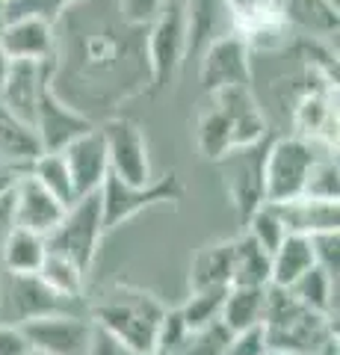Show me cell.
I'll list each match as a JSON object with an SVG mask.
<instances>
[{
    "instance_id": "d4e9b609",
    "label": "cell",
    "mask_w": 340,
    "mask_h": 355,
    "mask_svg": "<svg viewBox=\"0 0 340 355\" xmlns=\"http://www.w3.org/2000/svg\"><path fill=\"white\" fill-rule=\"evenodd\" d=\"M287 291L299 299L305 308L316 311L323 317H332V311L337 308V299H334V291H337V275H328L323 266H311L308 272H302Z\"/></svg>"
},
{
    "instance_id": "2e32d148",
    "label": "cell",
    "mask_w": 340,
    "mask_h": 355,
    "mask_svg": "<svg viewBox=\"0 0 340 355\" xmlns=\"http://www.w3.org/2000/svg\"><path fill=\"white\" fill-rule=\"evenodd\" d=\"M269 205L278 214L287 234L311 237L316 231H337L340 228V207L332 198L299 196V198H290V202H269Z\"/></svg>"
},
{
    "instance_id": "ee69618b",
    "label": "cell",
    "mask_w": 340,
    "mask_h": 355,
    "mask_svg": "<svg viewBox=\"0 0 340 355\" xmlns=\"http://www.w3.org/2000/svg\"><path fill=\"white\" fill-rule=\"evenodd\" d=\"M267 355H305V352H296V349H272V347H267Z\"/></svg>"
},
{
    "instance_id": "f1b7e54d",
    "label": "cell",
    "mask_w": 340,
    "mask_h": 355,
    "mask_svg": "<svg viewBox=\"0 0 340 355\" xmlns=\"http://www.w3.org/2000/svg\"><path fill=\"white\" fill-rule=\"evenodd\" d=\"M30 175L45 187L48 193H53L60 202L69 207L74 205V184H71V172L69 163H65L62 151H42L36 160H30Z\"/></svg>"
},
{
    "instance_id": "cb8c5ba5",
    "label": "cell",
    "mask_w": 340,
    "mask_h": 355,
    "mask_svg": "<svg viewBox=\"0 0 340 355\" xmlns=\"http://www.w3.org/2000/svg\"><path fill=\"white\" fill-rule=\"evenodd\" d=\"M45 249L48 246H45V237L42 234L12 225V231H9L3 240V246H0V261H3L9 275H27L42 266Z\"/></svg>"
},
{
    "instance_id": "ac0fdd59",
    "label": "cell",
    "mask_w": 340,
    "mask_h": 355,
    "mask_svg": "<svg viewBox=\"0 0 340 355\" xmlns=\"http://www.w3.org/2000/svg\"><path fill=\"white\" fill-rule=\"evenodd\" d=\"M9 302H12V311H15V323H27V320H36L45 314H60L71 299H62L36 272H27V275H12V282H9Z\"/></svg>"
},
{
    "instance_id": "4fadbf2b",
    "label": "cell",
    "mask_w": 340,
    "mask_h": 355,
    "mask_svg": "<svg viewBox=\"0 0 340 355\" xmlns=\"http://www.w3.org/2000/svg\"><path fill=\"white\" fill-rule=\"evenodd\" d=\"M62 157L69 163L71 172V184H74V202L89 193H98L104 184V178L109 172L107 163V142L101 128H89L80 137H74L69 146L62 148Z\"/></svg>"
},
{
    "instance_id": "8fae6325",
    "label": "cell",
    "mask_w": 340,
    "mask_h": 355,
    "mask_svg": "<svg viewBox=\"0 0 340 355\" xmlns=\"http://www.w3.org/2000/svg\"><path fill=\"white\" fill-rule=\"evenodd\" d=\"M33 128H36L39 146L42 151H62L74 137H80L83 130L95 128L78 107H71L69 101H62L57 86L51 80L42 86L36 116H33Z\"/></svg>"
},
{
    "instance_id": "e575fe53",
    "label": "cell",
    "mask_w": 340,
    "mask_h": 355,
    "mask_svg": "<svg viewBox=\"0 0 340 355\" xmlns=\"http://www.w3.org/2000/svg\"><path fill=\"white\" fill-rule=\"evenodd\" d=\"M74 3V0H6V21L9 18H45L51 24H57L60 15Z\"/></svg>"
},
{
    "instance_id": "44dd1931",
    "label": "cell",
    "mask_w": 340,
    "mask_h": 355,
    "mask_svg": "<svg viewBox=\"0 0 340 355\" xmlns=\"http://www.w3.org/2000/svg\"><path fill=\"white\" fill-rule=\"evenodd\" d=\"M234 270V243H213L204 246L193 258L190 266V291H207V287H231Z\"/></svg>"
},
{
    "instance_id": "8d00e7d4",
    "label": "cell",
    "mask_w": 340,
    "mask_h": 355,
    "mask_svg": "<svg viewBox=\"0 0 340 355\" xmlns=\"http://www.w3.org/2000/svg\"><path fill=\"white\" fill-rule=\"evenodd\" d=\"M311 246H314L316 266H323L328 275H337V270H340V228L337 231H316V234H311Z\"/></svg>"
},
{
    "instance_id": "ab89813d",
    "label": "cell",
    "mask_w": 340,
    "mask_h": 355,
    "mask_svg": "<svg viewBox=\"0 0 340 355\" xmlns=\"http://www.w3.org/2000/svg\"><path fill=\"white\" fill-rule=\"evenodd\" d=\"M33 347L18 323H0V355H27Z\"/></svg>"
},
{
    "instance_id": "277c9868",
    "label": "cell",
    "mask_w": 340,
    "mask_h": 355,
    "mask_svg": "<svg viewBox=\"0 0 340 355\" xmlns=\"http://www.w3.org/2000/svg\"><path fill=\"white\" fill-rule=\"evenodd\" d=\"M334 146L305 139V137H281L269 139L267 160H263V198L267 202H290L305 193L314 163Z\"/></svg>"
},
{
    "instance_id": "5b68a950",
    "label": "cell",
    "mask_w": 340,
    "mask_h": 355,
    "mask_svg": "<svg viewBox=\"0 0 340 355\" xmlns=\"http://www.w3.org/2000/svg\"><path fill=\"white\" fill-rule=\"evenodd\" d=\"M104 210H101V196L89 193L69 205L65 216L57 228L45 237V246L53 252H62L65 258H71L83 272L92 270L98 258V246L104 237Z\"/></svg>"
},
{
    "instance_id": "f35d334b",
    "label": "cell",
    "mask_w": 340,
    "mask_h": 355,
    "mask_svg": "<svg viewBox=\"0 0 340 355\" xmlns=\"http://www.w3.org/2000/svg\"><path fill=\"white\" fill-rule=\"evenodd\" d=\"M225 355H267V335H263V326L237 331L228 343Z\"/></svg>"
},
{
    "instance_id": "ffe728a7",
    "label": "cell",
    "mask_w": 340,
    "mask_h": 355,
    "mask_svg": "<svg viewBox=\"0 0 340 355\" xmlns=\"http://www.w3.org/2000/svg\"><path fill=\"white\" fill-rule=\"evenodd\" d=\"M186 3V53L204 51L213 39L225 36L222 15L228 12L225 0H184Z\"/></svg>"
},
{
    "instance_id": "4dcf8cb0",
    "label": "cell",
    "mask_w": 340,
    "mask_h": 355,
    "mask_svg": "<svg viewBox=\"0 0 340 355\" xmlns=\"http://www.w3.org/2000/svg\"><path fill=\"white\" fill-rule=\"evenodd\" d=\"M231 21L237 24V33H251L258 27H267L272 21H281V12L276 0H225Z\"/></svg>"
},
{
    "instance_id": "30bf717a",
    "label": "cell",
    "mask_w": 340,
    "mask_h": 355,
    "mask_svg": "<svg viewBox=\"0 0 340 355\" xmlns=\"http://www.w3.org/2000/svg\"><path fill=\"white\" fill-rule=\"evenodd\" d=\"M18 326L27 335L33 349L48 352V355H86L89 352L92 329H95L92 320L69 314V311L45 314V317L27 320V323H18Z\"/></svg>"
},
{
    "instance_id": "83f0119b",
    "label": "cell",
    "mask_w": 340,
    "mask_h": 355,
    "mask_svg": "<svg viewBox=\"0 0 340 355\" xmlns=\"http://www.w3.org/2000/svg\"><path fill=\"white\" fill-rule=\"evenodd\" d=\"M278 12L284 21L308 30V33H337V6H332L328 0H281Z\"/></svg>"
},
{
    "instance_id": "74e56055",
    "label": "cell",
    "mask_w": 340,
    "mask_h": 355,
    "mask_svg": "<svg viewBox=\"0 0 340 355\" xmlns=\"http://www.w3.org/2000/svg\"><path fill=\"white\" fill-rule=\"evenodd\" d=\"M163 3L166 0H118V12H122V18L130 27H145L154 21Z\"/></svg>"
},
{
    "instance_id": "7402d4cb",
    "label": "cell",
    "mask_w": 340,
    "mask_h": 355,
    "mask_svg": "<svg viewBox=\"0 0 340 355\" xmlns=\"http://www.w3.org/2000/svg\"><path fill=\"white\" fill-rule=\"evenodd\" d=\"M0 154H3L9 163H30L42 154L36 128L21 116H15L12 110L3 104V98H0Z\"/></svg>"
},
{
    "instance_id": "b9f144b4",
    "label": "cell",
    "mask_w": 340,
    "mask_h": 355,
    "mask_svg": "<svg viewBox=\"0 0 340 355\" xmlns=\"http://www.w3.org/2000/svg\"><path fill=\"white\" fill-rule=\"evenodd\" d=\"M18 175H21V172H15V169H0V198H6L9 193L15 190Z\"/></svg>"
},
{
    "instance_id": "f6af8a7d",
    "label": "cell",
    "mask_w": 340,
    "mask_h": 355,
    "mask_svg": "<svg viewBox=\"0 0 340 355\" xmlns=\"http://www.w3.org/2000/svg\"><path fill=\"white\" fill-rule=\"evenodd\" d=\"M145 355H178V352H169V349H163V347H151Z\"/></svg>"
},
{
    "instance_id": "52a82bcc",
    "label": "cell",
    "mask_w": 340,
    "mask_h": 355,
    "mask_svg": "<svg viewBox=\"0 0 340 355\" xmlns=\"http://www.w3.org/2000/svg\"><path fill=\"white\" fill-rule=\"evenodd\" d=\"M101 210H104V228H116L125 219L136 216L139 210L154 207V205H166V202H178L184 196V187L178 181V175H166V178H154L148 187H130L122 178H116L113 172H107L101 190Z\"/></svg>"
},
{
    "instance_id": "d590c367",
    "label": "cell",
    "mask_w": 340,
    "mask_h": 355,
    "mask_svg": "<svg viewBox=\"0 0 340 355\" xmlns=\"http://www.w3.org/2000/svg\"><path fill=\"white\" fill-rule=\"evenodd\" d=\"M186 338H190V329H186L184 317H181V308H175V311L166 308V314H163V320H160V329H157V343L154 347H163V349L181 355Z\"/></svg>"
},
{
    "instance_id": "4316f807",
    "label": "cell",
    "mask_w": 340,
    "mask_h": 355,
    "mask_svg": "<svg viewBox=\"0 0 340 355\" xmlns=\"http://www.w3.org/2000/svg\"><path fill=\"white\" fill-rule=\"evenodd\" d=\"M234 243L231 287H267L269 284V252H263L249 234Z\"/></svg>"
},
{
    "instance_id": "6da1fadb",
    "label": "cell",
    "mask_w": 340,
    "mask_h": 355,
    "mask_svg": "<svg viewBox=\"0 0 340 355\" xmlns=\"http://www.w3.org/2000/svg\"><path fill=\"white\" fill-rule=\"evenodd\" d=\"M213 104L199 119V148L204 157L219 160L234 148H246L267 137V119L258 110L249 86L216 89Z\"/></svg>"
},
{
    "instance_id": "484cf974",
    "label": "cell",
    "mask_w": 340,
    "mask_h": 355,
    "mask_svg": "<svg viewBox=\"0 0 340 355\" xmlns=\"http://www.w3.org/2000/svg\"><path fill=\"white\" fill-rule=\"evenodd\" d=\"M36 275L51 287V291H57L62 299H71V302H78V299L83 296L86 272L71 258H65L62 252L45 249V258H42V266L36 270Z\"/></svg>"
},
{
    "instance_id": "836d02e7",
    "label": "cell",
    "mask_w": 340,
    "mask_h": 355,
    "mask_svg": "<svg viewBox=\"0 0 340 355\" xmlns=\"http://www.w3.org/2000/svg\"><path fill=\"white\" fill-rule=\"evenodd\" d=\"M337 157L334 151H325L320 160L314 163V169L308 175V184H305V193L302 196H311V198H332L337 202Z\"/></svg>"
},
{
    "instance_id": "9a60e30c",
    "label": "cell",
    "mask_w": 340,
    "mask_h": 355,
    "mask_svg": "<svg viewBox=\"0 0 340 355\" xmlns=\"http://www.w3.org/2000/svg\"><path fill=\"white\" fill-rule=\"evenodd\" d=\"M48 80H51V60H45V62L12 60L6 80H3V86H0V98H3V104L12 110L15 116H21L24 121L33 125L36 104H39V92H42V86H45Z\"/></svg>"
},
{
    "instance_id": "7bdbcfd3",
    "label": "cell",
    "mask_w": 340,
    "mask_h": 355,
    "mask_svg": "<svg viewBox=\"0 0 340 355\" xmlns=\"http://www.w3.org/2000/svg\"><path fill=\"white\" fill-rule=\"evenodd\" d=\"M9 65H12V60H9V57H6V51L0 48V86H3L6 74H9Z\"/></svg>"
},
{
    "instance_id": "1f68e13d",
    "label": "cell",
    "mask_w": 340,
    "mask_h": 355,
    "mask_svg": "<svg viewBox=\"0 0 340 355\" xmlns=\"http://www.w3.org/2000/svg\"><path fill=\"white\" fill-rule=\"evenodd\" d=\"M246 219H249V231H246V234L255 240L263 252H269V254L281 246L284 237H287V231H284L281 219H278L276 210H272L269 202H263L260 207H255Z\"/></svg>"
},
{
    "instance_id": "603a6c76",
    "label": "cell",
    "mask_w": 340,
    "mask_h": 355,
    "mask_svg": "<svg viewBox=\"0 0 340 355\" xmlns=\"http://www.w3.org/2000/svg\"><path fill=\"white\" fill-rule=\"evenodd\" d=\"M263 311H267V287H228L219 320L237 335L260 326Z\"/></svg>"
},
{
    "instance_id": "7dc6e473",
    "label": "cell",
    "mask_w": 340,
    "mask_h": 355,
    "mask_svg": "<svg viewBox=\"0 0 340 355\" xmlns=\"http://www.w3.org/2000/svg\"><path fill=\"white\" fill-rule=\"evenodd\" d=\"M27 355H48V352H39V349H30Z\"/></svg>"
},
{
    "instance_id": "c3c4849f",
    "label": "cell",
    "mask_w": 340,
    "mask_h": 355,
    "mask_svg": "<svg viewBox=\"0 0 340 355\" xmlns=\"http://www.w3.org/2000/svg\"><path fill=\"white\" fill-rule=\"evenodd\" d=\"M278 3H281V0H276V6H278Z\"/></svg>"
},
{
    "instance_id": "d6986e66",
    "label": "cell",
    "mask_w": 340,
    "mask_h": 355,
    "mask_svg": "<svg viewBox=\"0 0 340 355\" xmlns=\"http://www.w3.org/2000/svg\"><path fill=\"white\" fill-rule=\"evenodd\" d=\"M314 246L311 237L305 234H287L281 246L269 254V284L276 287H290L302 272L314 266Z\"/></svg>"
},
{
    "instance_id": "3957f363",
    "label": "cell",
    "mask_w": 340,
    "mask_h": 355,
    "mask_svg": "<svg viewBox=\"0 0 340 355\" xmlns=\"http://www.w3.org/2000/svg\"><path fill=\"white\" fill-rule=\"evenodd\" d=\"M263 335L272 349H296L314 355L328 338L334 335L332 317L305 308L287 287L267 284V311H263Z\"/></svg>"
},
{
    "instance_id": "f546056e",
    "label": "cell",
    "mask_w": 340,
    "mask_h": 355,
    "mask_svg": "<svg viewBox=\"0 0 340 355\" xmlns=\"http://www.w3.org/2000/svg\"><path fill=\"white\" fill-rule=\"evenodd\" d=\"M225 293L228 287H207V291H193L186 305L181 308V317L190 331L195 329H204L219 320L222 314V302H225Z\"/></svg>"
},
{
    "instance_id": "7c38bea8",
    "label": "cell",
    "mask_w": 340,
    "mask_h": 355,
    "mask_svg": "<svg viewBox=\"0 0 340 355\" xmlns=\"http://www.w3.org/2000/svg\"><path fill=\"white\" fill-rule=\"evenodd\" d=\"M249 42L237 30L213 39L202 51V83L207 92H216L225 86H249Z\"/></svg>"
},
{
    "instance_id": "60d3db41",
    "label": "cell",
    "mask_w": 340,
    "mask_h": 355,
    "mask_svg": "<svg viewBox=\"0 0 340 355\" xmlns=\"http://www.w3.org/2000/svg\"><path fill=\"white\" fill-rule=\"evenodd\" d=\"M86 355H139L134 349H127L125 343H118L113 335H107L104 329H92V340H89V352Z\"/></svg>"
},
{
    "instance_id": "8992f818",
    "label": "cell",
    "mask_w": 340,
    "mask_h": 355,
    "mask_svg": "<svg viewBox=\"0 0 340 355\" xmlns=\"http://www.w3.org/2000/svg\"><path fill=\"white\" fill-rule=\"evenodd\" d=\"M186 57V3L166 0L151 21V33L145 39L148 74L154 86H169Z\"/></svg>"
},
{
    "instance_id": "d6a6232c",
    "label": "cell",
    "mask_w": 340,
    "mask_h": 355,
    "mask_svg": "<svg viewBox=\"0 0 340 355\" xmlns=\"http://www.w3.org/2000/svg\"><path fill=\"white\" fill-rule=\"evenodd\" d=\"M231 338H234V331L228 329L222 320H216V323H211V326L190 331L181 355H225Z\"/></svg>"
},
{
    "instance_id": "ba28073f",
    "label": "cell",
    "mask_w": 340,
    "mask_h": 355,
    "mask_svg": "<svg viewBox=\"0 0 340 355\" xmlns=\"http://www.w3.org/2000/svg\"><path fill=\"white\" fill-rule=\"evenodd\" d=\"M107 142V163L109 172L122 178L130 187H148L154 181L148 157V142L142 137V128L130 119H109L101 128Z\"/></svg>"
},
{
    "instance_id": "9c48e42d",
    "label": "cell",
    "mask_w": 340,
    "mask_h": 355,
    "mask_svg": "<svg viewBox=\"0 0 340 355\" xmlns=\"http://www.w3.org/2000/svg\"><path fill=\"white\" fill-rule=\"evenodd\" d=\"M267 148H269V139L263 137L246 148H234L219 157L225 190L243 216H249L251 210L267 202L263 198V160H267Z\"/></svg>"
},
{
    "instance_id": "e0dca14e",
    "label": "cell",
    "mask_w": 340,
    "mask_h": 355,
    "mask_svg": "<svg viewBox=\"0 0 340 355\" xmlns=\"http://www.w3.org/2000/svg\"><path fill=\"white\" fill-rule=\"evenodd\" d=\"M0 48L9 60H36L45 62L53 53V24L45 18H9L0 30Z\"/></svg>"
},
{
    "instance_id": "5bb4252c",
    "label": "cell",
    "mask_w": 340,
    "mask_h": 355,
    "mask_svg": "<svg viewBox=\"0 0 340 355\" xmlns=\"http://www.w3.org/2000/svg\"><path fill=\"white\" fill-rule=\"evenodd\" d=\"M65 210L69 207H65L53 193H48L30 172L18 175L15 198H12V219H15L18 228H27V231H36V234L48 237L62 222Z\"/></svg>"
},
{
    "instance_id": "7a4b0ae2",
    "label": "cell",
    "mask_w": 340,
    "mask_h": 355,
    "mask_svg": "<svg viewBox=\"0 0 340 355\" xmlns=\"http://www.w3.org/2000/svg\"><path fill=\"white\" fill-rule=\"evenodd\" d=\"M163 314H166V305L154 293L118 284L107 291L101 302L92 308V323L113 335L118 343H125L127 349L145 355L157 343Z\"/></svg>"
},
{
    "instance_id": "bcb514c9",
    "label": "cell",
    "mask_w": 340,
    "mask_h": 355,
    "mask_svg": "<svg viewBox=\"0 0 340 355\" xmlns=\"http://www.w3.org/2000/svg\"><path fill=\"white\" fill-rule=\"evenodd\" d=\"M6 24V0H0V30Z\"/></svg>"
}]
</instances>
